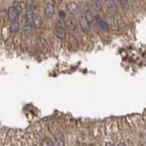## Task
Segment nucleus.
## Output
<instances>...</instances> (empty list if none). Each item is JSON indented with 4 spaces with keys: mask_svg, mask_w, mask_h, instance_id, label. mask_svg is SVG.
Here are the masks:
<instances>
[{
    "mask_svg": "<svg viewBox=\"0 0 146 146\" xmlns=\"http://www.w3.org/2000/svg\"><path fill=\"white\" fill-rule=\"evenodd\" d=\"M85 17H86V19L88 20L90 23L91 21H92V20H94V18H95V17L93 16V14L91 13L90 11H87V12H86Z\"/></svg>",
    "mask_w": 146,
    "mask_h": 146,
    "instance_id": "2eb2a0df",
    "label": "nucleus"
},
{
    "mask_svg": "<svg viewBox=\"0 0 146 146\" xmlns=\"http://www.w3.org/2000/svg\"><path fill=\"white\" fill-rule=\"evenodd\" d=\"M18 15H19V13H18V11L14 7L9 8V10H8V18L10 19V21L17 20V17H18Z\"/></svg>",
    "mask_w": 146,
    "mask_h": 146,
    "instance_id": "7ed1b4c3",
    "label": "nucleus"
},
{
    "mask_svg": "<svg viewBox=\"0 0 146 146\" xmlns=\"http://www.w3.org/2000/svg\"><path fill=\"white\" fill-rule=\"evenodd\" d=\"M41 24H42V20H41V18L38 16H34L32 25H34V27H36V29H38V27H41Z\"/></svg>",
    "mask_w": 146,
    "mask_h": 146,
    "instance_id": "9b49d317",
    "label": "nucleus"
},
{
    "mask_svg": "<svg viewBox=\"0 0 146 146\" xmlns=\"http://www.w3.org/2000/svg\"><path fill=\"white\" fill-rule=\"evenodd\" d=\"M31 30H32V26L29 25V24H26V26L24 27V31H23V32H24V34L26 36H29L31 33Z\"/></svg>",
    "mask_w": 146,
    "mask_h": 146,
    "instance_id": "4468645a",
    "label": "nucleus"
},
{
    "mask_svg": "<svg viewBox=\"0 0 146 146\" xmlns=\"http://www.w3.org/2000/svg\"><path fill=\"white\" fill-rule=\"evenodd\" d=\"M52 1H53L55 4H58V3H60V2H61V0H52Z\"/></svg>",
    "mask_w": 146,
    "mask_h": 146,
    "instance_id": "aec40b11",
    "label": "nucleus"
},
{
    "mask_svg": "<svg viewBox=\"0 0 146 146\" xmlns=\"http://www.w3.org/2000/svg\"><path fill=\"white\" fill-rule=\"evenodd\" d=\"M55 141H56V144L57 146H63L64 145V137L60 133V132H58V133L55 135Z\"/></svg>",
    "mask_w": 146,
    "mask_h": 146,
    "instance_id": "0eeeda50",
    "label": "nucleus"
},
{
    "mask_svg": "<svg viewBox=\"0 0 146 146\" xmlns=\"http://www.w3.org/2000/svg\"><path fill=\"white\" fill-rule=\"evenodd\" d=\"M33 17H34V14L32 12V10H27V14H26V24H29V25L32 26Z\"/></svg>",
    "mask_w": 146,
    "mask_h": 146,
    "instance_id": "6e6552de",
    "label": "nucleus"
},
{
    "mask_svg": "<svg viewBox=\"0 0 146 146\" xmlns=\"http://www.w3.org/2000/svg\"><path fill=\"white\" fill-rule=\"evenodd\" d=\"M55 33L59 38H64L66 36V23L63 20L59 19L57 22L56 29H55Z\"/></svg>",
    "mask_w": 146,
    "mask_h": 146,
    "instance_id": "f257e3e1",
    "label": "nucleus"
},
{
    "mask_svg": "<svg viewBox=\"0 0 146 146\" xmlns=\"http://www.w3.org/2000/svg\"><path fill=\"white\" fill-rule=\"evenodd\" d=\"M76 26H77L76 20H75V18H73V17L68 18V19L67 20V22H66V27H68V29H70V30L75 29Z\"/></svg>",
    "mask_w": 146,
    "mask_h": 146,
    "instance_id": "423d86ee",
    "label": "nucleus"
},
{
    "mask_svg": "<svg viewBox=\"0 0 146 146\" xmlns=\"http://www.w3.org/2000/svg\"><path fill=\"white\" fill-rule=\"evenodd\" d=\"M104 2L109 9H111V10H115L116 9V3L114 0H104Z\"/></svg>",
    "mask_w": 146,
    "mask_h": 146,
    "instance_id": "f8f14e48",
    "label": "nucleus"
},
{
    "mask_svg": "<svg viewBox=\"0 0 146 146\" xmlns=\"http://www.w3.org/2000/svg\"><path fill=\"white\" fill-rule=\"evenodd\" d=\"M80 25L83 32H88L90 30V22L86 19L85 17H82L80 20Z\"/></svg>",
    "mask_w": 146,
    "mask_h": 146,
    "instance_id": "f03ea898",
    "label": "nucleus"
},
{
    "mask_svg": "<svg viewBox=\"0 0 146 146\" xmlns=\"http://www.w3.org/2000/svg\"><path fill=\"white\" fill-rule=\"evenodd\" d=\"M33 0H26V7L27 8V10H32V7H33Z\"/></svg>",
    "mask_w": 146,
    "mask_h": 146,
    "instance_id": "f3484780",
    "label": "nucleus"
},
{
    "mask_svg": "<svg viewBox=\"0 0 146 146\" xmlns=\"http://www.w3.org/2000/svg\"><path fill=\"white\" fill-rule=\"evenodd\" d=\"M118 2L120 3L123 7H125V8L128 7V4H129L128 0H118Z\"/></svg>",
    "mask_w": 146,
    "mask_h": 146,
    "instance_id": "a211bd4d",
    "label": "nucleus"
},
{
    "mask_svg": "<svg viewBox=\"0 0 146 146\" xmlns=\"http://www.w3.org/2000/svg\"><path fill=\"white\" fill-rule=\"evenodd\" d=\"M14 7H15L17 10L18 11V13H20L21 12V6L19 4H18L17 2H15L14 3Z\"/></svg>",
    "mask_w": 146,
    "mask_h": 146,
    "instance_id": "6ab92c4d",
    "label": "nucleus"
},
{
    "mask_svg": "<svg viewBox=\"0 0 146 146\" xmlns=\"http://www.w3.org/2000/svg\"><path fill=\"white\" fill-rule=\"evenodd\" d=\"M91 6H92V8L96 12H100L102 9V5L100 0H92L91 1Z\"/></svg>",
    "mask_w": 146,
    "mask_h": 146,
    "instance_id": "39448f33",
    "label": "nucleus"
},
{
    "mask_svg": "<svg viewBox=\"0 0 146 146\" xmlns=\"http://www.w3.org/2000/svg\"><path fill=\"white\" fill-rule=\"evenodd\" d=\"M96 20H97V24L99 25V27H100L103 30H108L109 29V25L106 21H104L102 19H100V17H97L96 18Z\"/></svg>",
    "mask_w": 146,
    "mask_h": 146,
    "instance_id": "1a4fd4ad",
    "label": "nucleus"
},
{
    "mask_svg": "<svg viewBox=\"0 0 146 146\" xmlns=\"http://www.w3.org/2000/svg\"><path fill=\"white\" fill-rule=\"evenodd\" d=\"M59 14H60V15H61V16H60L61 17H63L64 16H65V13H64L63 11H60V12H59Z\"/></svg>",
    "mask_w": 146,
    "mask_h": 146,
    "instance_id": "412c9836",
    "label": "nucleus"
},
{
    "mask_svg": "<svg viewBox=\"0 0 146 146\" xmlns=\"http://www.w3.org/2000/svg\"><path fill=\"white\" fill-rule=\"evenodd\" d=\"M18 27H19V26H18L17 20L11 21V24H10V30H11V32H17L18 30Z\"/></svg>",
    "mask_w": 146,
    "mask_h": 146,
    "instance_id": "ddd939ff",
    "label": "nucleus"
},
{
    "mask_svg": "<svg viewBox=\"0 0 146 146\" xmlns=\"http://www.w3.org/2000/svg\"><path fill=\"white\" fill-rule=\"evenodd\" d=\"M67 9L70 11L71 14H74L78 10V5L74 2H70L67 5Z\"/></svg>",
    "mask_w": 146,
    "mask_h": 146,
    "instance_id": "9d476101",
    "label": "nucleus"
},
{
    "mask_svg": "<svg viewBox=\"0 0 146 146\" xmlns=\"http://www.w3.org/2000/svg\"><path fill=\"white\" fill-rule=\"evenodd\" d=\"M45 14L48 17H52L54 15V6L51 3H47L45 6Z\"/></svg>",
    "mask_w": 146,
    "mask_h": 146,
    "instance_id": "20e7f679",
    "label": "nucleus"
},
{
    "mask_svg": "<svg viewBox=\"0 0 146 146\" xmlns=\"http://www.w3.org/2000/svg\"><path fill=\"white\" fill-rule=\"evenodd\" d=\"M54 143H53V141L50 140V139H45V140H43V141H42V143H41V145L42 146H52Z\"/></svg>",
    "mask_w": 146,
    "mask_h": 146,
    "instance_id": "dca6fc26",
    "label": "nucleus"
}]
</instances>
